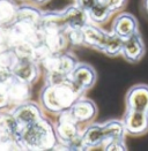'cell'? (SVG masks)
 <instances>
[{"mask_svg": "<svg viewBox=\"0 0 148 151\" xmlns=\"http://www.w3.org/2000/svg\"><path fill=\"white\" fill-rule=\"evenodd\" d=\"M83 91L78 88L71 78L60 82L45 83L39 92L41 106L46 112L54 115L68 111L74 101L83 96Z\"/></svg>", "mask_w": 148, "mask_h": 151, "instance_id": "obj_1", "label": "cell"}, {"mask_svg": "<svg viewBox=\"0 0 148 151\" xmlns=\"http://www.w3.org/2000/svg\"><path fill=\"white\" fill-rule=\"evenodd\" d=\"M15 139L21 150H56L60 143L54 130V124L45 116L33 125L20 128Z\"/></svg>", "mask_w": 148, "mask_h": 151, "instance_id": "obj_2", "label": "cell"}, {"mask_svg": "<svg viewBox=\"0 0 148 151\" xmlns=\"http://www.w3.org/2000/svg\"><path fill=\"white\" fill-rule=\"evenodd\" d=\"M78 63L79 61L76 60V58L73 54L66 51L48 54L42 59L45 77H46L45 83L60 82L70 78V75Z\"/></svg>", "mask_w": 148, "mask_h": 151, "instance_id": "obj_3", "label": "cell"}, {"mask_svg": "<svg viewBox=\"0 0 148 151\" xmlns=\"http://www.w3.org/2000/svg\"><path fill=\"white\" fill-rule=\"evenodd\" d=\"M54 130L59 142L68 150V147L81 136L80 125L74 121L67 111L58 115V120L54 124Z\"/></svg>", "mask_w": 148, "mask_h": 151, "instance_id": "obj_4", "label": "cell"}, {"mask_svg": "<svg viewBox=\"0 0 148 151\" xmlns=\"http://www.w3.org/2000/svg\"><path fill=\"white\" fill-rule=\"evenodd\" d=\"M42 109L43 107H41L35 101H25L13 106L9 112L16 120L19 127L22 128V127L33 125L38 120H41L44 116Z\"/></svg>", "mask_w": 148, "mask_h": 151, "instance_id": "obj_5", "label": "cell"}, {"mask_svg": "<svg viewBox=\"0 0 148 151\" xmlns=\"http://www.w3.org/2000/svg\"><path fill=\"white\" fill-rule=\"evenodd\" d=\"M67 112L79 125H86L95 119L97 114V106L94 101L81 96L72 104Z\"/></svg>", "mask_w": 148, "mask_h": 151, "instance_id": "obj_6", "label": "cell"}, {"mask_svg": "<svg viewBox=\"0 0 148 151\" xmlns=\"http://www.w3.org/2000/svg\"><path fill=\"white\" fill-rule=\"evenodd\" d=\"M122 120L126 134L132 136H141L148 132V113L146 112L126 109Z\"/></svg>", "mask_w": 148, "mask_h": 151, "instance_id": "obj_7", "label": "cell"}, {"mask_svg": "<svg viewBox=\"0 0 148 151\" xmlns=\"http://www.w3.org/2000/svg\"><path fill=\"white\" fill-rule=\"evenodd\" d=\"M70 78L73 81L74 84L78 88H80L83 92H86L87 90L91 89L95 86L97 80V74L93 66L86 63H78L72 70Z\"/></svg>", "mask_w": 148, "mask_h": 151, "instance_id": "obj_8", "label": "cell"}, {"mask_svg": "<svg viewBox=\"0 0 148 151\" xmlns=\"http://www.w3.org/2000/svg\"><path fill=\"white\" fill-rule=\"evenodd\" d=\"M12 73L17 78L25 81L29 84H34L37 82L41 75V69L37 65V61L31 58L19 57L12 69Z\"/></svg>", "mask_w": 148, "mask_h": 151, "instance_id": "obj_9", "label": "cell"}, {"mask_svg": "<svg viewBox=\"0 0 148 151\" xmlns=\"http://www.w3.org/2000/svg\"><path fill=\"white\" fill-rule=\"evenodd\" d=\"M125 105L127 110H134L148 113V86L136 84L128 89L125 96Z\"/></svg>", "mask_w": 148, "mask_h": 151, "instance_id": "obj_10", "label": "cell"}, {"mask_svg": "<svg viewBox=\"0 0 148 151\" xmlns=\"http://www.w3.org/2000/svg\"><path fill=\"white\" fill-rule=\"evenodd\" d=\"M145 52H146L145 43L139 32H136L134 35L124 40L122 54L125 58V60H127L128 63H139L144 58Z\"/></svg>", "mask_w": 148, "mask_h": 151, "instance_id": "obj_11", "label": "cell"}, {"mask_svg": "<svg viewBox=\"0 0 148 151\" xmlns=\"http://www.w3.org/2000/svg\"><path fill=\"white\" fill-rule=\"evenodd\" d=\"M81 30H82V44L102 52L108 40L109 32H105L104 30H102L101 28L93 23H86L81 28Z\"/></svg>", "mask_w": 148, "mask_h": 151, "instance_id": "obj_12", "label": "cell"}, {"mask_svg": "<svg viewBox=\"0 0 148 151\" xmlns=\"http://www.w3.org/2000/svg\"><path fill=\"white\" fill-rule=\"evenodd\" d=\"M112 32L123 39H127L138 32V20L130 13L119 14L112 23Z\"/></svg>", "mask_w": 148, "mask_h": 151, "instance_id": "obj_13", "label": "cell"}, {"mask_svg": "<svg viewBox=\"0 0 148 151\" xmlns=\"http://www.w3.org/2000/svg\"><path fill=\"white\" fill-rule=\"evenodd\" d=\"M81 141H82L86 150H90V149H94V148L102 147L107 141L103 124H91V125H89L81 133Z\"/></svg>", "mask_w": 148, "mask_h": 151, "instance_id": "obj_14", "label": "cell"}, {"mask_svg": "<svg viewBox=\"0 0 148 151\" xmlns=\"http://www.w3.org/2000/svg\"><path fill=\"white\" fill-rule=\"evenodd\" d=\"M62 12L67 29L68 28H82L86 23H88L89 17H88L87 12L83 11L82 8H80L76 4L65 8Z\"/></svg>", "mask_w": 148, "mask_h": 151, "instance_id": "obj_15", "label": "cell"}, {"mask_svg": "<svg viewBox=\"0 0 148 151\" xmlns=\"http://www.w3.org/2000/svg\"><path fill=\"white\" fill-rule=\"evenodd\" d=\"M19 6L14 0H0V27L9 28L17 19Z\"/></svg>", "mask_w": 148, "mask_h": 151, "instance_id": "obj_16", "label": "cell"}, {"mask_svg": "<svg viewBox=\"0 0 148 151\" xmlns=\"http://www.w3.org/2000/svg\"><path fill=\"white\" fill-rule=\"evenodd\" d=\"M42 14L43 13L41 12L38 8L34 7V6H30V5L19 6L16 21H21V22H27V23L39 25L41 24Z\"/></svg>", "mask_w": 148, "mask_h": 151, "instance_id": "obj_17", "label": "cell"}, {"mask_svg": "<svg viewBox=\"0 0 148 151\" xmlns=\"http://www.w3.org/2000/svg\"><path fill=\"white\" fill-rule=\"evenodd\" d=\"M103 128H104V133L107 136L105 143H108L109 141L113 139H125L126 130L124 127L123 120H116V119L108 120L103 124Z\"/></svg>", "mask_w": 148, "mask_h": 151, "instance_id": "obj_18", "label": "cell"}, {"mask_svg": "<svg viewBox=\"0 0 148 151\" xmlns=\"http://www.w3.org/2000/svg\"><path fill=\"white\" fill-rule=\"evenodd\" d=\"M87 14H88V17H89V20L91 22H94V23H104L110 19L112 12L102 0H99L97 4H95L87 12Z\"/></svg>", "mask_w": 148, "mask_h": 151, "instance_id": "obj_19", "label": "cell"}, {"mask_svg": "<svg viewBox=\"0 0 148 151\" xmlns=\"http://www.w3.org/2000/svg\"><path fill=\"white\" fill-rule=\"evenodd\" d=\"M124 40L122 37H119L118 35L116 34H109V37L108 40L103 47L102 52L105 53L109 57H117L119 54H122V49H123V44Z\"/></svg>", "mask_w": 148, "mask_h": 151, "instance_id": "obj_20", "label": "cell"}, {"mask_svg": "<svg viewBox=\"0 0 148 151\" xmlns=\"http://www.w3.org/2000/svg\"><path fill=\"white\" fill-rule=\"evenodd\" d=\"M13 49V39L11 28L0 27V53Z\"/></svg>", "mask_w": 148, "mask_h": 151, "instance_id": "obj_21", "label": "cell"}, {"mask_svg": "<svg viewBox=\"0 0 148 151\" xmlns=\"http://www.w3.org/2000/svg\"><path fill=\"white\" fill-rule=\"evenodd\" d=\"M102 149L108 151H124L127 150V147L125 143V139H113L105 143Z\"/></svg>", "mask_w": 148, "mask_h": 151, "instance_id": "obj_22", "label": "cell"}, {"mask_svg": "<svg viewBox=\"0 0 148 151\" xmlns=\"http://www.w3.org/2000/svg\"><path fill=\"white\" fill-rule=\"evenodd\" d=\"M11 107H13V103L8 96V93L2 88H0V112L7 111Z\"/></svg>", "mask_w": 148, "mask_h": 151, "instance_id": "obj_23", "label": "cell"}, {"mask_svg": "<svg viewBox=\"0 0 148 151\" xmlns=\"http://www.w3.org/2000/svg\"><path fill=\"white\" fill-rule=\"evenodd\" d=\"M112 13L122 11L127 4V0H102Z\"/></svg>", "mask_w": 148, "mask_h": 151, "instance_id": "obj_24", "label": "cell"}, {"mask_svg": "<svg viewBox=\"0 0 148 151\" xmlns=\"http://www.w3.org/2000/svg\"><path fill=\"white\" fill-rule=\"evenodd\" d=\"M76 2V5L80 7V8H82L83 11H86V12H88L95 4H97L99 0H75Z\"/></svg>", "mask_w": 148, "mask_h": 151, "instance_id": "obj_25", "label": "cell"}, {"mask_svg": "<svg viewBox=\"0 0 148 151\" xmlns=\"http://www.w3.org/2000/svg\"><path fill=\"white\" fill-rule=\"evenodd\" d=\"M142 8H144L146 16L148 17V0H142Z\"/></svg>", "mask_w": 148, "mask_h": 151, "instance_id": "obj_26", "label": "cell"}, {"mask_svg": "<svg viewBox=\"0 0 148 151\" xmlns=\"http://www.w3.org/2000/svg\"><path fill=\"white\" fill-rule=\"evenodd\" d=\"M30 1L33 4H35V5H43V4H46L50 0H30Z\"/></svg>", "mask_w": 148, "mask_h": 151, "instance_id": "obj_27", "label": "cell"}]
</instances>
